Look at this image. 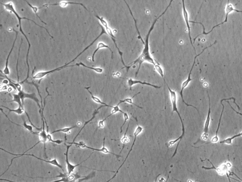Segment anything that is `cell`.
Masks as SVG:
<instances>
[{
	"mask_svg": "<svg viewBox=\"0 0 242 182\" xmlns=\"http://www.w3.org/2000/svg\"><path fill=\"white\" fill-rule=\"evenodd\" d=\"M105 137L104 138L103 146L102 148L100 149H95V148H91V147H89V146H87L85 144L82 142H80L79 143L68 142H67V143L68 144H75V145L78 146H80L81 148H86V149H90V150H93L94 151H96L101 152L105 154H112V155H115V156H116V157H117V159L118 158H120V157H121V156L120 155H117L116 154L113 153L109 151L107 148H105Z\"/></svg>",
	"mask_w": 242,
	"mask_h": 182,
	"instance_id": "ba28073f",
	"label": "cell"
},
{
	"mask_svg": "<svg viewBox=\"0 0 242 182\" xmlns=\"http://www.w3.org/2000/svg\"><path fill=\"white\" fill-rule=\"evenodd\" d=\"M4 76H5V78H7V79L9 82V83H11V84L14 85V86L16 87V88L17 90L18 91V92H20V91H21L22 90H21V87L19 83H16L15 82L11 80L9 78L6 76V75H5V74H4Z\"/></svg>",
	"mask_w": 242,
	"mask_h": 182,
	"instance_id": "d6a6232c",
	"label": "cell"
},
{
	"mask_svg": "<svg viewBox=\"0 0 242 182\" xmlns=\"http://www.w3.org/2000/svg\"><path fill=\"white\" fill-rule=\"evenodd\" d=\"M207 160L211 163L212 166V167H204V166H203V167H202V168H203V169H207V170L213 169H215V170L217 171V172H218V174L219 175H224L225 174H226L228 173V167H230L228 164H227V165L224 164V165H222L220 167L216 168L214 165L212 164L211 162L209 159Z\"/></svg>",
	"mask_w": 242,
	"mask_h": 182,
	"instance_id": "4fadbf2b",
	"label": "cell"
},
{
	"mask_svg": "<svg viewBox=\"0 0 242 182\" xmlns=\"http://www.w3.org/2000/svg\"><path fill=\"white\" fill-rule=\"evenodd\" d=\"M232 8H233V7H232V5L231 4H229V1H228V5H227V8H226V19L225 20H224V22L223 23H221L213 27L211 31H210V32L208 33H206L205 32V28L203 24L202 23H198V22H195V23H198L202 25L203 26V34H205L207 35L208 34L210 33V32H212L213 31V30L216 27L219 26L220 25L224 23H226L227 22V20H228V15L229 14V13H230L231 11H232Z\"/></svg>",
	"mask_w": 242,
	"mask_h": 182,
	"instance_id": "e0dca14e",
	"label": "cell"
},
{
	"mask_svg": "<svg viewBox=\"0 0 242 182\" xmlns=\"http://www.w3.org/2000/svg\"><path fill=\"white\" fill-rule=\"evenodd\" d=\"M26 2L27 3V4H28V5H29V6H30V7H31V8L33 10V11L35 13V15H37V16L38 17V18H39V19L40 20H41V22L42 23H44L46 25L47 24H46V23H45V22H43V20H42L39 17V16L38 15V13H37V11H38V10H39V9H40L41 8H39L37 7H34V6H33L32 5H31V4H30V3H29V2H28L26 1Z\"/></svg>",
	"mask_w": 242,
	"mask_h": 182,
	"instance_id": "836d02e7",
	"label": "cell"
},
{
	"mask_svg": "<svg viewBox=\"0 0 242 182\" xmlns=\"http://www.w3.org/2000/svg\"><path fill=\"white\" fill-rule=\"evenodd\" d=\"M140 93H141V92H139V93H137V94H135L132 97V98H125V99H124V100H120L118 104H117V106H119V105L120 104H122V103H128V104H132L134 105L135 106H137V107L140 108V109H142V107H141L140 106L137 105L135 104L134 103H133V98H134L135 96H136L138 94H140Z\"/></svg>",
	"mask_w": 242,
	"mask_h": 182,
	"instance_id": "d4e9b609",
	"label": "cell"
},
{
	"mask_svg": "<svg viewBox=\"0 0 242 182\" xmlns=\"http://www.w3.org/2000/svg\"><path fill=\"white\" fill-rule=\"evenodd\" d=\"M105 107V105H102V106H101L100 107H99V108H97V109H96V110H95L94 112L93 113V114H92V118H91V119H90V120H88V121H86V122H85L84 125H83V126L82 127V128L81 129H80V131H79V133H78V134H77V135L76 136V137H75L74 138V139H73V142H72L73 143L74 142H75V139H76V138H77V137H78V135H79L80 134V132H81V131H82V129H83V128H84L86 126L87 124H88V123H89V122H90V121H92L93 120V119H94L95 118L96 115V114H97V113H98V112H99V111H99V109H100L101 108H103V107Z\"/></svg>",
	"mask_w": 242,
	"mask_h": 182,
	"instance_id": "44dd1931",
	"label": "cell"
},
{
	"mask_svg": "<svg viewBox=\"0 0 242 182\" xmlns=\"http://www.w3.org/2000/svg\"><path fill=\"white\" fill-rule=\"evenodd\" d=\"M96 17L99 19L100 22V23H101L102 24L103 26H104L105 28L109 27H108V23H107V22H106L102 17H100L98 16V15H96Z\"/></svg>",
	"mask_w": 242,
	"mask_h": 182,
	"instance_id": "e575fe53",
	"label": "cell"
},
{
	"mask_svg": "<svg viewBox=\"0 0 242 182\" xmlns=\"http://www.w3.org/2000/svg\"><path fill=\"white\" fill-rule=\"evenodd\" d=\"M241 136H242V132H241V133H238V134H236V135L233 136L231 137L226 138V139H224V140H223V141L220 142L219 143L220 144H232V140H233V139H235V138H236L239 137Z\"/></svg>",
	"mask_w": 242,
	"mask_h": 182,
	"instance_id": "484cf974",
	"label": "cell"
},
{
	"mask_svg": "<svg viewBox=\"0 0 242 182\" xmlns=\"http://www.w3.org/2000/svg\"><path fill=\"white\" fill-rule=\"evenodd\" d=\"M85 88L89 92V94H90L91 95V99L92 100H93L94 102H95L96 103H98V104H101L103 105H105V107H110V108H115V106H110V105H109L107 104H105V103H103V102H102L99 98H98V97H97L93 95L92 93L90 92V91L89 90V89L90 88V87H85Z\"/></svg>",
	"mask_w": 242,
	"mask_h": 182,
	"instance_id": "cb8c5ba5",
	"label": "cell"
},
{
	"mask_svg": "<svg viewBox=\"0 0 242 182\" xmlns=\"http://www.w3.org/2000/svg\"><path fill=\"white\" fill-rule=\"evenodd\" d=\"M1 150L4 151L10 154H11V155H14V156H17V157H14V158H13V159H11L10 165L8 167V168H7V170H6V171H5V172L3 173V174H4V173L6 172V171H8V170L9 169L10 167L11 164H12V162H13L14 159H16V158H19V157L23 156H30L34 157V158H36V159H38L40 160L43 161H44V162L49 163V164H51V165H54V166H56L57 167H58L61 168V169L63 170V172H64V169H63V167H62V165H60L59 163H58V161H57V159H54L52 160L47 161L46 160L42 159H40V158H38V157L35 156V155H33V154H15L11 153L9 152H8L7 151L5 150H4V149H2V148H1Z\"/></svg>",
	"mask_w": 242,
	"mask_h": 182,
	"instance_id": "8992f818",
	"label": "cell"
},
{
	"mask_svg": "<svg viewBox=\"0 0 242 182\" xmlns=\"http://www.w3.org/2000/svg\"><path fill=\"white\" fill-rule=\"evenodd\" d=\"M161 175V174H158L157 176H156V179H155V182H157L158 178V177H159V176H160V175Z\"/></svg>",
	"mask_w": 242,
	"mask_h": 182,
	"instance_id": "74e56055",
	"label": "cell"
},
{
	"mask_svg": "<svg viewBox=\"0 0 242 182\" xmlns=\"http://www.w3.org/2000/svg\"><path fill=\"white\" fill-rule=\"evenodd\" d=\"M7 119H8V120L10 122L13 123V124H15V125H17V126H18L21 127L26 129L27 130H28L31 133L33 134L34 135H36L39 136V133L38 132H34L33 130V127L32 126L30 125H27V124L24 118H23V120L24 121L23 126H21V125H19V124H17V123H15V122H13V121H11L10 120V119L8 117L7 118Z\"/></svg>",
	"mask_w": 242,
	"mask_h": 182,
	"instance_id": "ffe728a7",
	"label": "cell"
},
{
	"mask_svg": "<svg viewBox=\"0 0 242 182\" xmlns=\"http://www.w3.org/2000/svg\"><path fill=\"white\" fill-rule=\"evenodd\" d=\"M60 175L57 176H54L52 177V178H58V177H60L61 178L60 180H57V181H53L52 182H76L77 180L81 178H85L86 177V176H81L80 175H79L78 173H72V174L69 175L68 173H62L61 172H59ZM1 181H6L7 182H13V181H10L9 180H7V179H0Z\"/></svg>",
	"mask_w": 242,
	"mask_h": 182,
	"instance_id": "277c9868",
	"label": "cell"
},
{
	"mask_svg": "<svg viewBox=\"0 0 242 182\" xmlns=\"http://www.w3.org/2000/svg\"><path fill=\"white\" fill-rule=\"evenodd\" d=\"M125 2L128 8L129 9V11H130V13H131V15L132 16V17L133 18V19L134 22L135 24V27H136V30H137V32L138 33V39H140L142 41V42L143 43V44H144V41H143V39H142V37H141V34H140V32H139V30H138V28H137V22H136V20L134 18V17L133 15V13H132V11H131V9H130V7H129V5L128 4V3H127L125 1Z\"/></svg>",
	"mask_w": 242,
	"mask_h": 182,
	"instance_id": "f546056e",
	"label": "cell"
},
{
	"mask_svg": "<svg viewBox=\"0 0 242 182\" xmlns=\"http://www.w3.org/2000/svg\"></svg>",
	"mask_w": 242,
	"mask_h": 182,
	"instance_id": "ab89813d",
	"label": "cell"
},
{
	"mask_svg": "<svg viewBox=\"0 0 242 182\" xmlns=\"http://www.w3.org/2000/svg\"><path fill=\"white\" fill-rule=\"evenodd\" d=\"M18 95L20 97V99L21 100V102L23 103V105L24 106V101L25 98H29V99H32V100L34 101L35 103H37L38 104V106L40 108L39 111H41V107L39 104V99L37 98V95L35 93H32V94H27V93H25L23 91L21 90L20 92H18Z\"/></svg>",
	"mask_w": 242,
	"mask_h": 182,
	"instance_id": "8fae6325",
	"label": "cell"
},
{
	"mask_svg": "<svg viewBox=\"0 0 242 182\" xmlns=\"http://www.w3.org/2000/svg\"></svg>",
	"mask_w": 242,
	"mask_h": 182,
	"instance_id": "f35d334b",
	"label": "cell"
},
{
	"mask_svg": "<svg viewBox=\"0 0 242 182\" xmlns=\"http://www.w3.org/2000/svg\"><path fill=\"white\" fill-rule=\"evenodd\" d=\"M217 43V41H215V42H214V43H213V44H212V45H211V46H209V47H206V48H205V49H204L203 50V51H202V52H201V53H200V54H199V55H196V56L195 57V60H194V63H193V66H192V67H191V69L190 71L188 77V78L185 81L183 82V83L182 84L181 90V91L180 92V95L181 97L182 100L183 102V103H184V104H186V105H187V106H191V107H194V108H195V109H196V110H197L198 112V110L197 108H196V107H195V106H193V105H192L189 104H187V103H186V102H185V101H184V99H183V90H184V89L186 88L187 87L189 83L192 80H193V79L191 78V71H192V70H193V68H194V66H195V60L196 59L197 57H198V56H200V55H201V54H202V53H203V51H204L205 49H208V48H210V47H211L212 46H213V45H214V44H215V43Z\"/></svg>",
	"mask_w": 242,
	"mask_h": 182,
	"instance_id": "5b68a950",
	"label": "cell"
},
{
	"mask_svg": "<svg viewBox=\"0 0 242 182\" xmlns=\"http://www.w3.org/2000/svg\"><path fill=\"white\" fill-rule=\"evenodd\" d=\"M173 1L172 0V1H171L170 2V3H169L168 6L166 7V9L164 11H163V13H162V14H161V15H160L157 18L154 20V22H153L152 25L150 27V29L149 30L148 34H147V35H146V39H145V41H144V48H143V51L142 52V54L139 56L137 59H136V60H135L133 62H132L131 63L129 64L128 65V66H126L125 67V68H126L127 69V71L128 72V70H129V68H131V67H132V66H133H133H134L136 64H139V67H138V70H137V72H136V74H135V77H137V74H138L139 70H140V68H141V65H142V64L143 63V62H148V63H150L154 65V66H155L156 65L159 64V63H158V62H156V61L153 59V57H151V55H150V47H149V38H150V33H151V32H152L153 29H154V26H155V24L157 22L158 19H159L160 17H161L166 12L167 9H168V8L170 7V6L171 5V4ZM125 68H122V69Z\"/></svg>",
	"mask_w": 242,
	"mask_h": 182,
	"instance_id": "6da1fadb",
	"label": "cell"
},
{
	"mask_svg": "<svg viewBox=\"0 0 242 182\" xmlns=\"http://www.w3.org/2000/svg\"><path fill=\"white\" fill-rule=\"evenodd\" d=\"M78 127H79V126H76V125H74V126H73L71 127L64 128L62 129H58V130H54V131H53V132H52V133H51V134H53L55 133H56V132H64V133H71V132H70V130H72V129H73L75 128Z\"/></svg>",
	"mask_w": 242,
	"mask_h": 182,
	"instance_id": "f1b7e54d",
	"label": "cell"
},
{
	"mask_svg": "<svg viewBox=\"0 0 242 182\" xmlns=\"http://www.w3.org/2000/svg\"><path fill=\"white\" fill-rule=\"evenodd\" d=\"M2 5H3V6H4V7H5V9L7 10L10 11H11V12H13L14 13V15H15L17 17L18 19V23H19V31L21 32V33L23 34V35L24 37H25L26 39L27 40V42H28V50H27V67H28V71H27V76L26 78L23 81L21 82H20V83H23L27 81V79L28 78H29V73H30V66H29V65H28V54H29V51H30V48H31V44H30V41L28 40V39H27V36H26V35L24 33V32H23V29H22V27H21V20L22 19H27L28 20H31V22H33L36 25L38 26L40 28H42L43 29H45L47 31V32L48 33L49 35V36L52 38V39H54L53 38V36H51V35L50 34L49 32L48 31V30L46 29V28L44 27H41V26H40L37 23H35V22L34 21V20H31V19H28L26 17H20L19 15H18V14L17 13L16 11L14 9V7H13V3H12L11 2H9L8 3H2L1 2Z\"/></svg>",
	"mask_w": 242,
	"mask_h": 182,
	"instance_id": "3957f363",
	"label": "cell"
},
{
	"mask_svg": "<svg viewBox=\"0 0 242 182\" xmlns=\"http://www.w3.org/2000/svg\"><path fill=\"white\" fill-rule=\"evenodd\" d=\"M83 66V67H86V68L93 70L94 71L96 72V73H102L103 72V69L102 68H100V67L94 68V67H89V66H87L85 65L82 63V62H80L79 63H77L76 64V66Z\"/></svg>",
	"mask_w": 242,
	"mask_h": 182,
	"instance_id": "83f0119b",
	"label": "cell"
},
{
	"mask_svg": "<svg viewBox=\"0 0 242 182\" xmlns=\"http://www.w3.org/2000/svg\"><path fill=\"white\" fill-rule=\"evenodd\" d=\"M122 112L123 114H125V113H126L125 112L122 111V110H121L120 109V108H119V106H117V105L115 106V108L113 109L112 111L111 112V113L110 115H108L106 118H105L103 120L99 121V122H98V128H103L104 127V121L106 120V119L109 118V117H110L113 114H115V113H117V112Z\"/></svg>",
	"mask_w": 242,
	"mask_h": 182,
	"instance_id": "d6986e66",
	"label": "cell"
},
{
	"mask_svg": "<svg viewBox=\"0 0 242 182\" xmlns=\"http://www.w3.org/2000/svg\"><path fill=\"white\" fill-rule=\"evenodd\" d=\"M207 94H208V97H209V111H208V115H207V118L206 119L205 122L204 124V128L203 134L202 137V139L203 140H207L208 138V132H209V127L210 126V120H211V102H210V98L209 96V93H208V88L207 89Z\"/></svg>",
	"mask_w": 242,
	"mask_h": 182,
	"instance_id": "30bf717a",
	"label": "cell"
},
{
	"mask_svg": "<svg viewBox=\"0 0 242 182\" xmlns=\"http://www.w3.org/2000/svg\"><path fill=\"white\" fill-rule=\"evenodd\" d=\"M41 117L42 124V130L41 132L39 134V136L40 138V142H42L44 143V154H45V157L46 158H47L46 154V142H47V133L46 132V130H45V122H46V120L44 118V115H41Z\"/></svg>",
	"mask_w": 242,
	"mask_h": 182,
	"instance_id": "9c48e42d",
	"label": "cell"
},
{
	"mask_svg": "<svg viewBox=\"0 0 242 182\" xmlns=\"http://www.w3.org/2000/svg\"><path fill=\"white\" fill-rule=\"evenodd\" d=\"M105 30H106V32H107V33H108V35H109V36L111 37L112 40L113 41V43L115 44L116 48L117 49L119 54L120 55L121 58V61H122V63H123V65L125 66L124 67H123V68H125V67L126 66L125 64V62H124V60H123V53L122 51H121L119 49L117 45V43H116V38H115V36L113 35V33L112 32V31L111 30L110 28H109V27L106 28H105Z\"/></svg>",
	"mask_w": 242,
	"mask_h": 182,
	"instance_id": "2e32d148",
	"label": "cell"
},
{
	"mask_svg": "<svg viewBox=\"0 0 242 182\" xmlns=\"http://www.w3.org/2000/svg\"><path fill=\"white\" fill-rule=\"evenodd\" d=\"M78 4V5H80L83 7L86 10H88L86 8V7L83 5V4L81 3H78V2H59V3H55V4H45V5H43V6L42 7V8L44 7H46V6L47 5H52V6H54V5H59V6H61V7H64L65 6H67L68 4Z\"/></svg>",
	"mask_w": 242,
	"mask_h": 182,
	"instance_id": "7402d4cb",
	"label": "cell"
},
{
	"mask_svg": "<svg viewBox=\"0 0 242 182\" xmlns=\"http://www.w3.org/2000/svg\"><path fill=\"white\" fill-rule=\"evenodd\" d=\"M169 175H168V177H167V179H166V180H165V179H164V178H163V177H162V178H161V179H160V180H159V182H167V181H168V178H169Z\"/></svg>",
	"mask_w": 242,
	"mask_h": 182,
	"instance_id": "8d00e7d4",
	"label": "cell"
},
{
	"mask_svg": "<svg viewBox=\"0 0 242 182\" xmlns=\"http://www.w3.org/2000/svg\"><path fill=\"white\" fill-rule=\"evenodd\" d=\"M13 31L14 32H15L16 33V37L15 39L14 40V42H13V45H12V48H11V49H10V52H9V53L8 56L7 57V59H6V64H5V68H4V70H3V72H2V71L1 70V72L2 73H3V74H5V75H9L10 74V71L9 69L8 68V62H9V59L10 56V54L11 53V52H12V50H13V48H14V45H15V43L16 40L17 38L18 34V32H17L15 30H14V29H13Z\"/></svg>",
	"mask_w": 242,
	"mask_h": 182,
	"instance_id": "ac0fdd59",
	"label": "cell"
},
{
	"mask_svg": "<svg viewBox=\"0 0 242 182\" xmlns=\"http://www.w3.org/2000/svg\"><path fill=\"white\" fill-rule=\"evenodd\" d=\"M103 48H108V49H109L110 51L112 53V55H111V57L112 58H113V52L112 50L111 49V48L109 47V46H108L107 45H105V44L104 43H103V42H99L98 43V45H97V47L96 48V49L95 50L93 54V55H92V61L93 62H95L94 60V57H95V55L97 51H98L99 49H103Z\"/></svg>",
	"mask_w": 242,
	"mask_h": 182,
	"instance_id": "603a6c76",
	"label": "cell"
},
{
	"mask_svg": "<svg viewBox=\"0 0 242 182\" xmlns=\"http://www.w3.org/2000/svg\"><path fill=\"white\" fill-rule=\"evenodd\" d=\"M1 107H4V108L8 109V110H9L8 114L9 113H10V112H15L16 113L18 114V115H21V114H22L24 112H25V111H26L24 107L19 106L17 109H15V110H12V109H10V108L5 107V106H2Z\"/></svg>",
	"mask_w": 242,
	"mask_h": 182,
	"instance_id": "4316f807",
	"label": "cell"
},
{
	"mask_svg": "<svg viewBox=\"0 0 242 182\" xmlns=\"http://www.w3.org/2000/svg\"><path fill=\"white\" fill-rule=\"evenodd\" d=\"M13 100H11V101H8V102H15L16 103H17L18 104V105L19 106H21V107H24L23 105V103H22V102H21V99H20V97L18 95H16V94H13Z\"/></svg>",
	"mask_w": 242,
	"mask_h": 182,
	"instance_id": "1f68e13d",
	"label": "cell"
},
{
	"mask_svg": "<svg viewBox=\"0 0 242 182\" xmlns=\"http://www.w3.org/2000/svg\"><path fill=\"white\" fill-rule=\"evenodd\" d=\"M182 2L183 8V18H184V20H185L186 25H187V28L188 31L189 36V39L190 40L191 43V45L193 46L194 49H195V48L194 47V46H193V42H192V40H191V36L190 27L189 23L188 13L187 10H186V6H185V4H184V0H183Z\"/></svg>",
	"mask_w": 242,
	"mask_h": 182,
	"instance_id": "5bb4252c",
	"label": "cell"
},
{
	"mask_svg": "<svg viewBox=\"0 0 242 182\" xmlns=\"http://www.w3.org/2000/svg\"><path fill=\"white\" fill-rule=\"evenodd\" d=\"M162 78H163V80L164 81L165 83L166 84V86H167V88H168V90H169V93H170V100H171V101L173 107V111L172 113L173 114L174 112H176V113L178 114V115L179 117L180 120L181 122L182 126V133L181 135L178 138H177V139H175V140H173V141H170V142H169V143H168V146H172L173 145H174V144L176 143V142H178V144H177V146H176V149H175V151H174V153L172 157V158H173L175 156L176 153H177V149H178V148L180 143L181 142L183 138L184 137V134H185V128H184V124H183V121L182 118L178 110V109H177V104H176V92H175V91L172 90L170 89V88L169 87L168 85H167V83H166V82L164 76H163Z\"/></svg>",
	"mask_w": 242,
	"mask_h": 182,
	"instance_id": "7a4b0ae2",
	"label": "cell"
},
{
	"mask_svg": "<svg viewBox=\"0 0 242 182\" xmlns=\"http://www.w3.org/2000/svg\"><path fill=\"white\" fill-rule=\"evenodd\" d=\"M130 121H129V123H128V125L127 128L125 132V135H124V137H123V138H122V139H121V142H122V143H123V147H122V150H121V152L120 153H121L122 152V150H123V149H124V147H125V144L127 142H128V141H129V139H128V138L126 136V134H127V132L128 130V129H129V125H130Z\"/></svg>",
	"mask_w": 242,
	"mask_h": 182,
	"instance_id": "4dcf8cb0",
	"label": "cell"
},
{
	"mask_svg": "<svg viewBox=\"0 0 242 182\" xmlns=\"http://www.w3.org/2000/svg\"><path fill=\"white\" fill-rule=\"evenodd\" d=\"M127 83L128 86H129L130 87H132L133 85H136V84H141L142 85H147V86H150V87H153L156 89H160L161 87H158L156 85H152L151 83H149L145 82H142L141 81L133 79L132 78L128 79Z\"/></svg>",
	"mask_w": 242,
	"mask_h": 182,
	"instance_id": "9a60e30c",
	"label": "cell"
},
{
	"mask_svg": "<svg viewBox=\"0 0 242 182\" xmlns=\"http://www.w3.org/2000/svg\"><path fill=\"white\" fill-rule=\"evenodd\" d=\"M66 141H67V136H66V134H65V135H64V145L66 146V153L64 154V155L66 156V164H67V171H68L67 173H68V174H69V175H70V174H72V173H73L74 169H75L76 167L80 166V164H82L83 162L87 160L91 157V155H92V154L93 153V152L91 153V155H89V157H88L86 159H85V160L80 162V164H77V165H72V164H71V163H70L69 159H68V151H69L70 148H71V146H72V144H71L70 145H68L66 144Z\"/></svg>",
	"mask_w": 242,
	"mask_h": 182,
	"instance_id": "52a82bcc",
	"label": "cell"
},
{
	"mask_svg": "<svg viewBox=\"0 0 242 182\" xmlns=\"http://www.w3.org/2000/svg\"><path fill=\"white\" fill-rule=\"evenodd\" d=\"M231 99H233V100H234V102H233V103H235V104H236V106H237V107H238V109H239V110H240V107H239V106H238V105H237V104H236V103L235 102L236 99L235 98L231 97V98H228V99H222V100H221V102H220V103H221V104H222V106H223V109H222V112H221V115H220V117L219 121V124H218V128H217V131H216V136H215L214 137V138H212L211 141V142H209L207 143H206V144H209V143H210L211 142L216 143V142H219V138H218V131H219V128L220 124V122H221V118H222V114H223V111H224V105H223V104H222V102H223V101H227V100H231Z\"/></svg>",
	"mask_w": 242,
	"mask_h": 182,
	"instance_id": "7c38bea8",
	"label": "cell"
},
{
	"mask_svg": "<svg viewBox=\"0 0 242 182\" xmlns=\"http://www.w3.org/2000/svg\"><path fill=\"white\" fill-rule=\"evenodd\" d=\"M22 43H23V39H21V44H20V47H19V50H18V57L17 64V72L18 83H19V76H18V58H19V51H20V48H21V44H22Z\"/></svg>",
	"mask_w": 242,
	"mask_h": 182,
	"instance_id": "d590c367",
	"label": "cell"
}]
</instances>
